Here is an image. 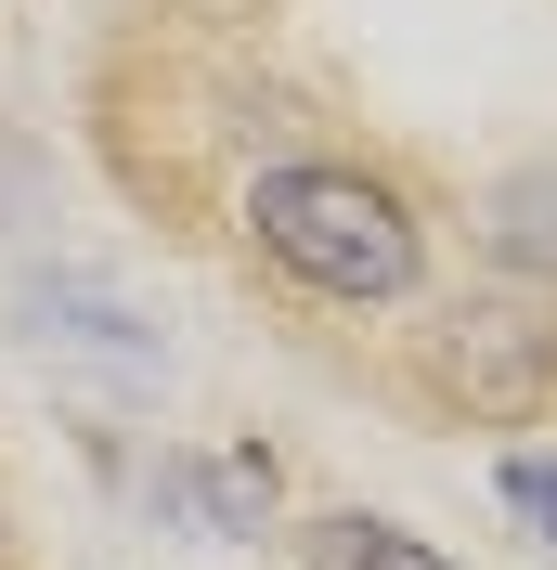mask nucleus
I'll list each match as a JSON object with an SVG mask.
<instances>
[{"label":"nucleus","instance_id":"2","mask_svg":"<svg viewBox=\"0 0 557 570\" xmlns=\"http://www.w3.org/2000/svg\"><path fill=\"white\" fill-rule=\"evenodd\" d=\"M312 570H453L428 532H402V519H363V505H338V519H312Z\"/></svg>","mask_w":557,"mask_h":570},{"label":"nucleus","instance_id":"5","mask_svg":"<svg viewBox=\"0 0 557 570\" xmlns=\"http://www.w3.org/2000/svg\"><path fill=\"white\" fill-rule=\"evenodd\" d=\"M0 544H13V505H0Z\"/></svg>","mask_w":557,"mask_h":570},{"label":"nucleus","instance_id":"3","mask_svg":"<svg viewBox=\"0 0 557 570\" xmlns=\"http://www.w3.org/2000/svg\"><path fill=\"white\" fill-rule=\"evenodd\" d=\"M492 259L506 273H557V169H519L492 195Z\"/></svg>","mask_w":557,"mask_h":570},{"label":"nucleus","instance_id":"4","mask_svg":"<svg viewBox=\"0 0 557 570\" xmlns=\"http://www.w3.org/2000/svg\"><path fill=\"white\" fill-rule=\"evenodd\" d=\"M506 505H519L531 532L557 544V454H506Z\"/></svg>","mask_w":557,"mask_h":570},{"label":"nucleus","instance_id":"1","mask_svg":"<svg viewBox=\"0 0 557 570\" xmlns=\"http://www.w3.org/2000/svg\"><path fill=\"white\" fill-rule=\"evenodd\" d=\"M246 247L273 259L285 285L338 298V312H389V298H416V273H428L416 208H402L377 169H338V156H299V169L246 181Z\"/></svg>","mask_w":557,"mask_h":570}]
</instances>
